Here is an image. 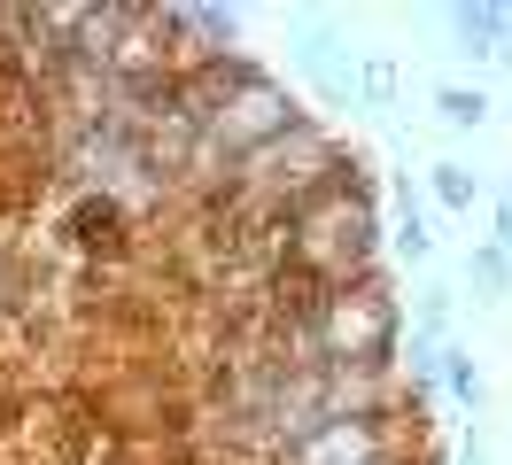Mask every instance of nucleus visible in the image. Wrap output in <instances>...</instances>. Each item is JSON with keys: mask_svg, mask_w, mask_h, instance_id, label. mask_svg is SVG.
I'll return each instance as SVG.
<instances>
[{"mask_svg": "<svg viewBox=\"0 0 512 465\" xmlns=\"http://www.w3.org/2000/svg\"><path fill=\"white\" fill-rule=\"evenodd\" d=\"M288 465H381V419L373 411H357V419H319L311 434H295Z\"/></svg>", "mask_w": 512, "mask_h": 465, "instance_id": "1", "label": "nucleus"}, {"mask_svg": "<svg viewBox=\"0 0 512 465\" xmlns=\"http://www.w3.org/2000/svg\"><path fill=\"white\" fill-rule=\"evenodd\" d=\"M450 31L466 39V55H489V47L512 31V16H505V8H458V16H450Z\"/></svg>", "mask_w": 512, "mask_h": 465, "instance_id": "2", "label": "nucleus"}, {"mask_svg": "<svg viewBox=\"0 0 512 465\" xmlns=\"http://www.w3.org/2000/svg\"><path fill=\"white\" fill-rule=\"evenodd\" d=\"M435 202H443V210H474V179H466L458 163H435Z\"/></svg>", "mask_w": 512, "mask_h": 465, "instance_id": "3", "label": "nucleus"}, {"mask_svg": "<svg viewBox=\"0 0 512 465\" xmlns=\"http://www.w3.org/2000/svg\"><path fill=\"white\" fill-rule=\"evenodd\" d=\"M435 109H443L450 124H481V109H489V101H481V93H466V86H443V93H435Z\"/></svg>", "mask_w": 512, "mask_h": 465, "instance_id": "4", "label": "nucleus"}, {"mask_svg": "<svg viewBox=\"0 0 512 465\" xmlns=\"http://www.w3.org/2000/svg\"><path fill=\"white\" fill-rule=\"evenodd\" d=\"M474 279H481V287H505V248H481V256H474Z\"/></svg>", "mask_w": 512, "mask_h": 465, "instance_id": "5", "label": "nucleus"}, {"mask_svg": "<svg viewBox=\"0 0 512 465\" xmlns=\"http://www.w3.org/2000/svg\"><path fill=\"white\" fill-rule=\"evenodd\" d=\"M497 241H505V248H512V202H505V217H497Z\"/></svg>", "mask_w": 512, "mask_h": 465, "instance_id": "6", "label": "nucleus"}]
</instances>
